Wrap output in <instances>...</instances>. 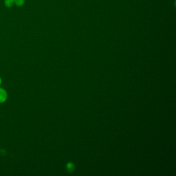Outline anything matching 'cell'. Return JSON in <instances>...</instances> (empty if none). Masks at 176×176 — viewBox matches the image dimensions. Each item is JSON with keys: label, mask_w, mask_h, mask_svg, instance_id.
Listing matches in <instances>:
<instances>
[{"label": "cell", "mask_w": 176, "mask_h": 176, "mask_svg": "<svg viewBox=\"0 0 176 176\" xmlns=\"http://www.w3.org/2000/svg\"><path fill=\"white\" fill-rule=\"evenodd\" d=\"M7 99L6 91L2 88H0V103H4Z\"/></svg>", "instance_id": "cell-1"}, {"label": "cell", "mask_w": 176, "mask_h": 176, "mask_svg": "<svg viewBox=\"0 0 176 176\" xmlns=\"http://www.w3.org/2000/svg\"><path fill=\"white\" fill-rule=\"evenodd\" d=\"M15 0H4V5L8 8H11L15 4Z\"/></svg>", "instance_id": "cell-2"}, {"label": "cell", "mask_w": 176, "mask_h": 176, "mask_svg": "<svg viewBox=\"0 0 176 176\" xmlns=\"http://www.w3.org/2000/svg\"><path fill=\"white\" fill-rule=\"evenodd\" d=\"M24 3H25V0H15V4L17 6H22Z\"/></svg>", "instance_id": "cell-3"}, {"label": "cell", "mask_w": 176, "mask_h": 176, "mask_svg": "<svg viewBox=\"0 0 176 176\" xmlns=\"http://www.w3.org/2000/svg\"><path fill=\"white\" fill-rule=\"evenodd\" d=\"M67 168H68L69 170H71L73 169V165L72 164H69L68 166H67Z\"/></svg>", "instance_id": "cell-4"}, {"label": "cell", "mask_w": 176, "mask_h": 176, "mask_svg": "<svg viewBox=\"0 0 176 176\" xmlns=\"http://www.w3.org/2000/svg\"><path fill=\"white\" fill-rule=\"evenodd\" d=\"M1 83H2V80H1V78L0 77V85L1 84Z\"/></svg>", "instance_id": "cell-5"}]
</instances>
